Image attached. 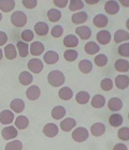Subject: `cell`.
Segmentation results:
<instances>
[{
	"instance_id": "obj_26",
	"label": "cell",
	"mask_w": 129,
	"mask_h": 150,
	"mask_svg": "<svg viewBox=\"0 0 129 150\" xmlns=\"http://www.w3.org/2000/svg\"><path fill=\"white\" fill-rule=\"evenodd\" d=\"M51 115H52V118L55 120H60L66 116V108L63 106H60V105L55 106L51 112Z\"/></svg>"
},
{
	"instance_id": "obj_56",
	"label": "cell",
	"mask_w": 129,
	"mask_h": 150,
	"mask_svg": "<svg viewBox=\"0 0 129 150\" xmlns=\"http://www.w3.org/2000/svg\"><path fill=\"white\" fill-rule=\"evenodd\" d=\"M128 118H129V114H128Z\"/></svg>"
},
{
	"instance_id": "obj_37",
	"label": "cell",
	"mask_w": 129,
	"mask_h": 150,
	"mask_svg": "<svg viewBox=\"0 0 129 150\" xmlns=\"http://www.w3.org/2000/svg\"><path fill=\"white\" fill-rule=\"evenodd\" d=\"M47 18L52 23H56L61 18V12L58 9H50L47 11Z\"/></svg>"
},
{
	"instance_id": "obj_39",
	"label": "cell",
	"mask_w": 129,
	"mask_h": 150,
	"mask_svg": "<svg viewBox=\"0 0 129 150\" xmlns=\"http://www.w3.org/2000/svg\"><path fill=\"white\" fill-rule=\"evenodd\" d=\"M23 149V144L22 142L19 139H14V141L9 142L6 145L4 150H22Z\"/></svg>"
},
{
	"instance_id": "obj_28",
	"label": "cell",
	"mask_w": 129,
	"mask_h": 150,
	"mask_svg": "<svg viewBox=\"0 0 129 150\" xmlns=\"http://www.w3.org/2000/svg\"><path fill=\"white\" fill-rule=\"evenodd\" d=\"M79 70L84 74H88L93 71V62L88 59H83L79 62Z\"/></svg>"
},
{
	"instance_id": "obj_41",
	"label": "cell",
	"mask_w": 129,
	"mask_h": 150,
	"mask_svg": "<svg viewBox=\"0 0 129 150\" xmlns=\"http://www.w3.org/2000/svg\"><path fill=\"white\" fill-rule=\"evenodd\" d=\"M84 8V1L82 0H71L69 1V10L70 11H80Z\"/></svg>"
},
{
	"instance_id": "obj_11",
	"label": "cell",
	"mask_w": 129,
	"mask_h": 150,
	"mask_svg": "<svg viewBox=\"0 0 129 150\" xmlns=\"http://www.w3.org/2000/svg\"><path fill=\"white\" fill-rule=\"evenodd\" d=\"M14 114L9 110H4L0 112V123L2 125H11L14 120Z\"/></svg>"
},
{
	"instance_id": "obj_49",
	"label": "cell",
	"mask_w": 129,
	"mask_h": 150,
	"mask_svg": "<svg viewBox=\"0 0 129 150\" xmlns=\"http://www.w3.org/2000/svg\"><path fill=\"white\" fill-rule=\"evenodd\" d=\"M8 42V35L3 31H0V46H2Z\"/></svg>"
},
{
	"instance_id": "obj_12",
	"label": "cell",
	"mask_w": 129,
	"mask_h": 150,
	"mask_svg": "<svg viewBox=\"0 0 129 150\" xmlns=\"http://www.w3.org/2000/svg\"><path fill=\"white\" fill-rule=\"evenodd\" d=\"M44 62L47 64H55L59 60V55L55 50H47L43 56Z\"/></svg>"
},
{
	"instance_id": "obj_50",
	"label": "cell",
	"mask_w": 129,
	"mask_h": 150,
	"mask_svg": "<svg viewBox=\"0 0 129 150\" xmlns=\"http://www.w3.org/2000/svg\"><path fill=\"white\" fill-rule=\"evenodd\" d=\"M113 150H128V147L123 143H118V144L114 145Z\"/></svg>"
},
{
	"instance_id": "obj_24",
	"label": "cell",
	"mask_w": 129,
	"mask_h": 150,
	"mask_svg": "<svg viewBox=\"0 0 129 150\" xmlns=\"http://www.w3.org/2000/svg\"><path fill=\"white\" fill-rule=\"evenodd\" d=\"M14 125H15L16 129H19V130H25V129L28 128L29 125V119L26 117V116H19L15 118V121H14Z\"/></svg>"
},
{
	"instance_id": "obj_27",
	"label": "cell",
	"mask_w": 129,
	"mask_h": 150,
	"mask_svg": "<svg viewBox=\"0 0 129 150\" xmlns=\"http://www.w3.org/2000/svg\"><path fill=\"white\" fill-rule=\"evenodd\" d=\"M91 104L94 108H102L105 105V98L102 94H96L91 99Z\"/></svg>"
},
{
	"instance_id": "obj_32",
	"label": "cell",
	"mask_w": 129,
	"mask_h": 150,
	"mask_svg": "<svg viewBox=\"0 0 129 150\" xmlns=\"http://www.w3.org/2000/svg\"><path fill=\"white\" fill-rule=\"evenodd\" d=\"M58 97L63 101H69L73 97V91L69 87H63L60 88L58 91Z\"/></svg>"
},
{
	"instance_id": "obj_13",
	"label": "cell",
	"mask_w": 129,
	"mask_h": 150,
	"mask_svg": "<svg viewBox=\"0 0 129 150\" xmlns=\"http://www.w3.org/2000/svg\"><path fill=\"white\" fill-rule=\"evenodd\" d=\"M76 33L80 39L82 40H88L91 37V30L88 26H79L76 28Z\"/></svg>"
},
{
	"instance_id": "obj_33",
	"label": "cell",
	"mask_w": 129,
	"mask_h": 150,
	"mask_svg": "<svg viewBox=\"0 0 129 150\" xmlns=\"http://www.w3.org/2000/svg\"><path fill=\"white\" fill-rule=\"evenodd\" d=\"M84 50H85V53L88 54V55H95V54L99 53V50H100V46L98 45L96 42H87L85 44V46H84Z\"/></svg>"
},
{
	"instance_id": "obj_14",
	"label": "cell",
	"mask_w": 129,
	"mask_h": 150,
	"mask_svg": "<svg viewBox=\"0 0 129 150\" xmlns=\"http://www.w3.org/2000/svg\"><path fill=\"white\" fill-rule=\"evenodd\" d=\"M108 107L111 112H118L123 108V101L120 98H111L108 101Z\"/></svg>"
},
{
	"instance_id": "obj_35",
	"label": "cell",
	"mask_w": 129,
	"mask_h": 150,
	"mask_svg": "<svg viewBox=\"0 0 129 150\" xmlns=\"http://www.w3.org/2000/svg\"><path fill=\"white\" fill-rule=\"evenodd\" d=\"M129 41V32L125 30H117L114 33V42L115 43H122Z\"/></svg>"
},
{
	"instance_id": "obj_21",
	"label": "cell",
	"mask_w": 129,
	"mask_h": 150,
	"mask_svg": "<svg viewBox=\"0 0 129 150\" xmlns=\"http://www.w3.org/2000/svg\"><path fill=\"white\" fill-rule=\"evenodd\" d=\"M48 30H50V27L46 23L44 22H39L35 25V32L40 37H44L48 33Z\"/></svg>"
},
{
	"instance_id": "obj_3",
	"label": "cell",
	"mask_w": 129,
	"mask_h": 150,
	"mask_svg": "<svg viewBox=\"0 0 129 150\" xmlns=\"http://www.w3.org/2000/svg\"><path fill=\"white\" fill-rule=\"evenodd\" d=\"M89 137V131L84 127H79L76 128L72 133V138L73 141L76 143H83L88 139Z\"/></svg>"
},
{
	"instance_id": "obj_54",
	"label": "cell",
	"mask_w": 129,
	"mask_h": 150,
	"mask_svg": "<svg viewBox=\"0 0 129 150\" xmlns=\"http://www.w3.org/2000/svg\"><path fill=\"white\" fill-rule=\"evenodd\" d=\"M126 27H127V29L129 30V18L127 19V22H126Z\"/></svg>"
},
{
	"instance_id": "obj_51",
	"label": "cell",
	"mask_w": 129,
	"mask_h": 150,
	"mask_svg": "<svg viewBox=\"0 0 129 150\" xmlns=\"http://www.w3.org/2000/svg\"><path fill=\"white\" fill-rule=\"evenodd\" d=\"M117 2L120 6H123L124 8H129V0H120Z\"/></svg>"
},
{
	"instance_id": "obj_43",
	"label": "cell",
	"mask_w": 129,
	"mask_h": 150,
	"mask_svg": "<svg viewBox=\"0 0 129 150\" xmlns=\"http://www.w3.org/2000/svg\"><path fill=\"white\" fill-rule=\"evenodd\" d=\"M118 55H120L124 58H128L129 57V43L125 42V43L120 44L118 46Z\"/></svg>"
},
{
	"instance_id": "obj_17",
	"label": "cell",
	"mask_w": 129,
	"mask_h": 150,
	"mask_svg": "<svg viewBox=\"0 0 129 150\" xmlns=\"http://www.w3.org/2000/svg\"><path fill=\"white\" fill-rule=\"evenodd\" d=\"M93 23H94V25L96 27H98V28H104L109 24V18L104 14H98V15H96L94 17Z\"/></svg>"
},
{
	"instance_id": "obj_16",
	"label": "cell",
	"mask_w": 129,
	"mask_h": 150,
	"mask_svg": "<svg viewBox=\"0 0 129 150\" xmlns=\"http://www.w3.org/2000/svg\"><path fill=\"white\" fill-rule=\"evenodd\" d=\"M76 125V121L74 118H71V117H68V118H65L63 121L60 122V129L63 130V132H69L71 131L74 127Z\"/></svg>"
},
{
	"instance_id": "obj_4",
	"label": "cell",
	"mask_w": 129,
	"mask_h": 150,
	"mask_svg": "<svg viewBox=\"0 0 129 150\" xmlns=\"http://www.w3.org/2000/svg\"><path fill=\"white\" fill-rule=\"evenodd\" d=\"M17 129L13 125H8L6 128L2 129L1 131V136L4 141H11V139H14V138L17 136Z\"/></svg>"
},
{
	"instance_id": "obj_30",
	"label": "cell",
	"mask_w": 129,
	"mask_h": 150,
	"mask_svg": "<svg viewBox=\"0 0 129 150\" xmlns=\"http://www.w3.org/2000/svg\"><path fill=\"white\" fill-rule=\"evenodd\" d=\"M19 81L23 86H28V85H30L32 83L33 77H32V75L30 72L24 71V72H22L19 75Z\"/></svg>"
},
{
	"instance_id": "obj_46",
	"label": "cell",
	"mask_w": 129,
	"mask_h": 150,
	"mask_svg": "<svg viewBox=\"0 0 129 150\" xmlns=\"http://www.w3.org/2000/svg\"><path fill=\"white\" fill-rule=\"evenodd\" d=\"M63 33V26H60V25L54 26L53 28H52V30H51V35L54 38L61 37Z\"/></svg>"
},
{
	"instance_id": "obj_8",
	"label": "cell",
	"mask_w": 129,
	"mask_h": 150,
	"mask_svg": "<svg viewBox=\"0 0 129 150\" xmlns=\"http://www.w3.org/2000/svg\"><path fill=\"white\" fill-rule=\"evenodd\" d=\"M96 39H97L98 43L100 45H107L111 42V39H112V35H111L110 31L108 30H100L98 32L97 35H96Z\"/></svg>"
},
{
	"instance_id": "obj_40",
	"label": "cell",
	"mask_w": 129,
	"mask_h": 150,
	"mask_svg": "<svg viewBox=\"0 0 129 150\" xmlns=\"http://www.w3.org/2000/svg\"><path fill=\"white\" fill-rule=\"evenodd\" d=\"M78 56H79V54L74 50H67L66 52L63 53V58H65V60L69 61V62L76 61V60L78 59Z\"/></svg>"
},
{
	"instance_id": "obj_38",
	"label": "cell",
	"mask_w": 129,
	"mask_h": 150,
	"mask_svg": "<svg viewBox=\"0 0 129 150\" xmlns=\"http://www.w3.org/2000/svg\"><path fill=\"white\" fill-rule=\"evenodd\" d=\"M108 56L107 55H104V54H99L97 56H95V59H94V62L95 64L99 68H102V67H105L108 64Z\"/></svg>"
},
{
	"instance_id": "obj_44",
	"label": "cell",
	"mask_w": 129,
	"mask_h": 150,
	"mask_svg": "<svg viewBox=\"0 0 129 150\" xmlns=\"http://www.w3.org/2000/svg\"><path fill=\"white\" fill-rule=\"evenodd\" d=\"M21 38H22L23 42L27 43V42H30V41L33 40V38H35V33H33V31H31L30 29H26V30H24V31L22 32Z\"/></svg>"
},
{
	"instance_id": "obj_47",
	"label": "cell",
	"mask_w": 129,
	"mask_h": 150,
	"mask_svg": "<svg viewBox=\"0 0 129 150\" xmlns=\"http://www.w3.org/2000/svg\"><path fill=\"white\" fill-rule=\"evenodd\" d=\"M22 3L26 9H35L38 4V1L37 0H23Z\"/></svg>"
},
{
	"instance_id": "obj_29",
	"label": "cell",
	"mask_w": 129,
	"mask_h": 150,
	"mask_svg": "<svg viewBox=\"0 0 129 150\" xmlns=\"http://www.w3.org/2000/svg\"><path fill=\"white\" fill-rule=\"evenodd\" d=\"M16 50L19 52V55L23 58H25V57L28 56L29 54V45L25 42H23V41H19L17 43H16Z\"/></svg>"
},
{
	"instance_id": "obj_7",
	"label": "cell",
	"mask_w": 129,
	"mask_h": 150,
	"mask_svg": "<svg viewBox=\"0 0 129 150\" xmlns=\"http://www.w3.org/2000/svg\"><path fill=\"white\" fill-rule=\"evenodd\" d=\"M40 96H41V90H40V88H39L38 86H36V85L30 86V87L27 88V90H26V97L30 101L38 100L39 98H40Z\"/></svg>"
},
{
	"instance_id": "obj_5",
	"label": "cell",
	"mask_w": 129,
	"mask_h": 150,
	"mask_svg": "<svg viewBox=\"0 0 129 150\" xmlns=\"http://www.w3.org/2000/svg\"><path fill=\"white\" fill-rule=\"evenodd\" d=\"M29 71H31L35 74H39L43 70V62L39 58H32L27 63Z\"/></svg>"
},
{
	"instance_id": "obj_31",
	"label": "cell",
	"mask_w": 129,
	"mask_h": 150,
	"mask_svg": "<svg viewBox=\"0 0 129 150\" xmlns=\"http://www.w3.org/2000/svg\"><path fill=\"white\" fill-rule=\"evenodd\" d=\"M15 8L14 0H0V10L4 13L11 12Z\"/></svg>"
},
{
	"instance_id": "obj_6",
	"label": "cell",
	"mask_w": 129,
	"mask_h": 150,
	"mask_svg": "<svg viewBox=\"0 0 129 150\" xmlns=\"http://www.w3.org/2000/svg\"><path fill=\"white\" fill-rule=\"evenodd\" d=\"M58 132H59V129L57 127L55 123H46V125L43 127V134L46 136V137H50V138H53L55 136H57L58 134Z\"/></svg>"
},
{
	"instance_id": "obj_45",
	"label": "cell",
	"mask_w": 129,
	"mask_h": 150,
	"mask_svg": "<svg viewBox=\"0 0 129 150\" xmlns=\"http://www.w3.org/2000/svg\"><path fill=\"white\" fill-rule=\"evenodd\" d=\"M100 87L103 91H110L113 88V81L110 78H103L100 83Z\"/></svg>"
},
{
	"instance_id": "obj_53",
	"label": "cell",
	"mask_w": 129,
	"mask_h": 150,
	"mask_svg": "<svg viewBox=\"0 0 129 150\" xmlns=\"http://www.w3.org/2000/svg\"><path fill=\"white\" fill-rule=\"evenodd\" d=\"M2 57H3V52H2V50L0 48V60L2 59Z\"/></svg>"
},
{
	"instance_id": "obj_34",
	"label": "cell",
	"mask_w": 129,
	"mask_h": 150,
	"mask_svg": "<svg viewBox=\"0 0 129 150\" xmlns=\"http://www.w3.org/2000/svg\"><path fill=\"white\" fill-rule=\"evenodd\" d=\"M124 118L120 114H112L109 118V123L111 125V127H114V128H117V127H120L123 125Z\"/></svg>"
},
{
	"instance_id": "obj_19",
	"label": "cell",
	"mask_w": 129,
	"mask_h": 150,
	"mask_svg": "<svg viewBox=\"0 0 129 150\" xmlns=\"http://www.w3.org/2000/svg\"><path fill=\"white\" fill-rule=\"evenodd\" d=\"M63 45L68 47L69 50H73L74 47L79 45V39L74 35H68L63 39Z\"/></svg>"
},
{
	"instance_id": "obj_10",
	"label": "cell",
	"mask_w": 129,
	"mask_h": 150,
	"mask_svg": "<svg viewBox=\"0 0 129 150\" xmlns=\"http://www.w3.org/2000/svg\"><path fill=\"white\" fill-rule=\"evenodd\" d=\"M115 86H116V88H118L120 90H124V89L128 88L129 77L127 75H123V74L117 75L116 77H115Z\"/></svg>"
},
{
	"instance_id": "obj_55",
	"label": "cell",
	"mask_w": 129,
	"mask_h": 150,
	"mask_svg": "<svg viewBox=\"0 0 129 150\" xmlns=\"http://www.w3.org/2000/svg\"><path fill=\"white\" fill-rule=\"evenodd\" d=\"M1 19H2V14L0 13V22H1Z\"/></svg>"
},
{
	"instance_id": "obj_52",
	"label": "cell",
	"mask_w": 129,
	"mask_h": 150,
	"mask_svg": "<svg viewBox=\"0 0 129 150\" xmlns=\"http://www.w3.org/2000/svg\"><path fill=\"white\" fill-rule=\"evenodd\" d=\"M84 2L88 3V4H96L97 2H99L98 0H86V1H84Z\"/></svg>"
},
{
	"instance_id": "obj_1",
	"label": "cell",
	"mask_w": 129,
	"mask_h": 150,
	"mask_svg": "<svg viewBox=\"0 0 129 150\" xmlns=\"http://www.w3.org/2000/svg\"><path fill=\"white\" fill-rule=\"evenodd\" d=\"M65 81H66L65 74L58 70H53L47 75V81L52 87H60L63 85Z\"/></svg>"
},
{
	"instance_id": "obj_15",
	"label": "cell",
	"mask_w": 129,
	"mask_h": 150,
	"mask_svg": "<svg viewBox=\"0 0 129 150\" xmlns=\"http://www.w3.org/2000/svg\"><path fill=\"white\" fill-rule=\"evenodd\" d=\"M105 132V125L101 122H96L91 125V134L95 137H99V136H102Z\"/></svg>"
},
{
	"instance_id": "obj_48",
	"label": "cell",
	"mask_w": 129,
	"mask_h": 150,
	"mask_svg": "<svg viewBox=\"0 0 129 150\" xmlns=\"http://www.w3.org/2000/svg\"><path fill=\"white\" fill-rule=\"evenodd\" d=\"M68 2H69L68 0H54L53 1V3L57 8H66Z\"/></svg>"
},
{
	"instance_id": "obj_2",
	"label": "cell",
	"mask_w": 129,
	"mask_h": 150,
	"mask_svg": "<svg viewBox=\"0 0 129 150\" xmlns=\"http://www.w3.org/2000/svg\"><path fill=\"white\" fill-rule=\"evenodd\" d=\"M11 23L17 28H22L27 24V15L22 11H15L11 15Z\"/></svg>"
},
{
	"instance_id": "obj_22",
	"label": "cell",
	"mask_w": 129,
	"mask_h": 150,
	"mask_svg": "<svg viewBox=\"0 0 129 150\" xmlns=\"http://www.w3.org/2000/svg\"><path fill=\"white\" fill-rule=\"evenodd\" d=\"M10 107H11V110L14 112L19 114V112H22L23 110H25V102L22 99H14L10 103Z\"/></svg>"
},
{
	"instance_id": "obj_9",
	"label": "cell",
	"mask_w": 129,
	"mask_h": 150,
	"mask_svg": "<svg viewBox=\"0 0 129 150\" xmlns=\"http://www.w3.org/2000/svg\"><path fill=\"white\" fill-rule=\"evenodd\" d=\"M120 6L118 4L117 1H107L105 4H104V11L110 14V15H114V14H117L120 12Z\"/></svg>"
},
{
	"instance_id": "obj_42",
	"label": "cell",
	"mask_w": 129,
	"mask_h": 150,
	"mask_svg": "<svg viewBox=\"0 0 129 150\" xmlns=\"http://www.w3.org/2000/svg\"><path fill=\"white\" fill-rule=\"evenodd\" d=\"M117 136L120 141L123 142H128L129 141V128L128 127H123L120 128L117 132Z\"/></svg>"
},
{
	"instance_id": "obj_25",
	"label": "cell",
	"mask_w": 129,
	"mask_h": 150,
	"mask_svg": "<svg viewBox=\"0 0 129 150\" xmlns=\"http://www.w3.org/2000/svg\"><path fill=\"white\" fill-rule=\"evenodd\" d=\"M4 56H6V59L13 60L17 57V50H16L15 45L13 44H8L6 47H4Z\"/></svg>"
},
{
	"instance_id": "obj_23",
	"label": "cell",
	"mask_w": 129,
	"mask_h": 150,
	"mask_svg": "<svg viewBox=\"0 0 129 150\" xmlns=\"http://www.w3.org/2000/svg\"><path fill=\"white\" fill-rule=\"evenodd\" d=\"M44 52V45L39 42V41H35L32 42L31 45H30V54L33 55V56H40L42 55Z\"/></svg>"
},
{
	"instance_id": "obj_36",
	"label": "cell",
	"mask_w": 129,
	"mask_h": 150,
	"mask_svg": "<svg viewBox=\"0 0 129 150\" xmlns=\"http://www.w3.org/2000/svg\"><path fill=\"white\" fill-rule=\"evenodd\" d=\"M91 100V96L87 91H80L78 92L76 96V103L81 104V105H84V104H87Z\"/></svg>"
},
{
	"instance_id": "obj_20",
	"label": "cell",
	"mask_w": 129,
	"mask_h": 150,
	"mask_svg": "<svg viewBox=\"0 0 129 150\" xmlns=\"http://www.w3.org/2000/svg\"><path fill=\"white\" fill-rule=\"evenodd\" d=\"M114 68L117 72L126 73L129 71V61L126 59H117L114 63Z\"/></svg>"
},
{
	"instance_id": "obj_18",
	"label": "cell",
	"mask_w": 129,
	"mask_h": 150,
	"mask_svg": "<svg viewBox=\"0 0 129 150\" xmlns=\"http://www.w3.org/2000/svg\"><path fill=\"white\" fill-rule=\"evenodd\" d=\"M88 19L87 13L84 12V11H80V12L74 13L71 17V21H72L73 24L76 25H81V24H84Z\"/></svg>"
}]
</instances>
